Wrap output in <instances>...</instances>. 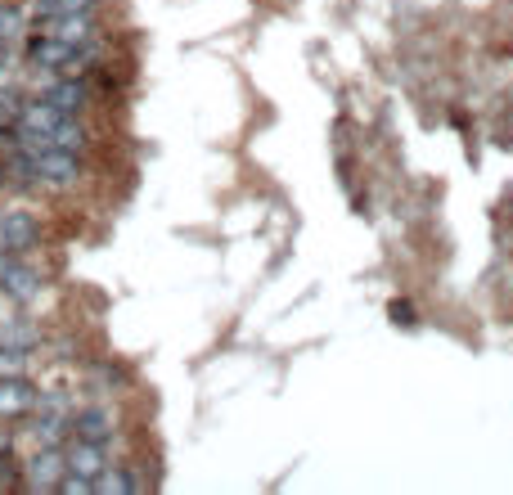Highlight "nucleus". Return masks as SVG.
Here are the masks:
<instances>
[{"mask_svg": "<svg viewBox=\"0 0 513 495\" xmlns=\"http://www.w3.org/2000/svg\"><path fill=\"white\" fill-rule=\"evenodd\" d=\"M63 455H68V473L72 477H86V482H95V477L104 473L108 464H113V450H108V441H86V437H68Z\"/></svg>", "mask_w": 513, "mask_h": 495, "instance_id": "5", "label": "nucleus"}, {"mask_svg": "<svg viewBox=\"0 0 513 495\" xmlns=\"http://www.w3.org/2000/svg\"><path fill=\"white\" fill-rule=\"evenodd\" d=\"M36 405H41V387L27 383V374H5L0 378V419L23 423Z\"/></svg>", "mask_w": 513, "mask_h": 495, "instance_id": "3", "label": "nucleus"}, {"mask_svg": "<svg viewBox=\"0 0 513 495\" xmlns=\"http://www.w3.org/2000/svg\"><path fill=\"white\" fill-rule=\"evenodd\" d=\"M0 288H5L9 297H18V302H32V297L41 293V270L27 266L23 252L0 248Z\"/></svg>", "mask_w": 513, "mask_h": 495, "instance_id": "4", "label": "nucleus"}, {"mask_svg": "<svg viewBox=\"0 0 513 495\" xmlns=\"http://www.w3.org/2000/svg\"><path fill=\"white\" fill-rule=\"evenodd\" d=\"M27 32H32V14H27V9H18V5H0V50H5V54L23 50Z\"/></svg>", "mask_w": 513, "mask_h": 495, "instance_id": "10", "label": "nucleus"}, {"mask_svg": "<svg viewBox=\"0 0 513 495\" xmlns=\"http://www.w3.org/2000/svg\"><path fill=\"white\" fill-rule=\"evenodd\" d=\"M149 491V477L140 468H113L108 464L104 473L95 477V495H140Z\"/></svg>", "mask_w": 513, "mask_h": 495, "instance_id": "9", "label": "nucleus"}, {"mask_svg": "<svg viewBox=\"0 0 513 495\" xmlns=\"http://www.w3.org/2000/svg\"><path fill=\"white\" fill-rule=\"evenodd\" d=\"M117 432V410L104 401H86V405H72V437H86V441H113Z\"/></svg>", "mask_w": 513, "mask_h": 495, "instance_id": "6", "label": "nucleus"}, {"mask_svg": "<svg viewBox=\"0 0 513 495\" xmlns=\"http://www.w3.org/2000/svg\"><path fill=\"white\" fill-rule=\"evenodd\" d=\"M392 320H405V324H410V320H414L410 302H392Z\"/></svg>", "mask_w": 513, "mask_h": 495, "instance_id": "12", "label": "nucleus"}, {"mask_svg": "<svg viewBox=\"0 0 513 495\" xmlns=\"http://www.w3.org/2000/svg\"><path fill=\"white\" fill-rule=\"evenodd\" d=\"M68 477V455L63 446H36L23 455V486L27 491H59Z\"/></svg>", "mask_w": 513, "mask_h": 495, "instance_id": "2", "label": "nucleus"}, {"mask_svg": "<svg viewBox=\"0 0 513 495\" xmlns=\"http://www.w3.org/2000/svg\"><path fill=\"white\" fill-rule=\"evenodd\" d=\"M36 239H41V225H36L32 212H23V207L0 212V248L5 252H32Z\"/></svg>", "mask_w": 513, "mask_h": 495, "instance_id": "7", "label": "nucleus"}, {"mask_svg": "<svg viewBox=\"0 0 513 495\" xmlns=\"http://www.w3.org/2000/svg\"><path fill=\"white\" fill-rule=\"evenodd\" d=\"M23 149V144H18ZM27 158H32L36 176H41L45 189H68L81 180V153L77 149H54V144H32L27 149Z\"/></svg>", "mask_w": 513, "mask_h": 495, "instance_id": "1", "label": "nucleus"}, {"mask_svg": "<svg viewBox=\"0 0 513 495\" xmlns=\"http://www.w3.org/2000/svg\"><path fill=\"white\" fill-rule=\"evenodd\" d=\"M99 0H32V14H95Z\"/></svg>", "mask_w": 513, "mask_h": 495, "instance_id": "11", "label": "nucleus"}, {"mask_svg": "<svg viewBox=\"0 0 513 495\" xmlns=\"http://www.w3.org/2000/svg\"><path fill=\"white\" fill-rule=\"evenodd\" d=\"M41 99L63 108V113H81V108L95 99V90H90V77H54L50 86L41 90Z\"/></svg>", "mask_w": 513, "mask_h": 495, "instance_id": "8", "label": "nucleus"}]
</instances>
